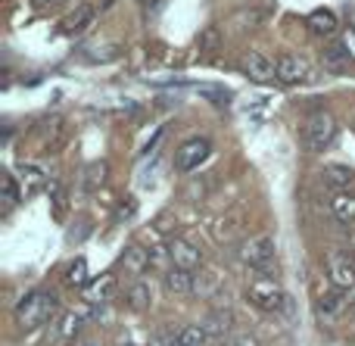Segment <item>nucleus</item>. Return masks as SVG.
<instances>
[{
	"label": "nucleus",
	"instance_id": "nucleus-1",
	"mask_svg": "<svg viewBox=\"0 0 355 346\" xmlns=\"http://www.w3.org/2000/svg\"><path fill=\"white\" fill-rule=\"evenodd\" d=\"M56 306H60V300H56L53 291H31L28 297H25L22 303L16 306V312H12V318H16V328L19 331L44 328L47 322H53Z\"/></svg>",
	"mask_w": 355,
	"mask_h": 346
},
{
	"label": "nucleus",
	"instance_id": "nucleus-2",
	"mask_svg": "<svg viewBox=\"0 0 355 346\" xmlns=\"http://www.w3.org/2000/svg\"><path fill=\"white\" fill-rule=\"evenodd\" d=\"M275 256H277V250L268 234L252 237V241H246L243 247L237 250V259L243 262L246 268H252L256 275H271V278H275V272H277Z\"/></svg>",
	"mask_w": 355,
	"mask_h": 346
},
{
	"label": "nucleus",
	"instance_id": "nucleus-3",
	"mask_svg": "<svg viewBox=\"0 0 355 346\" xmlns=\"http://www.w3.org/2000/svg\"><path fill=\"white\" fill-rule=\"evenodd\" d=\"M246 300L262 312H281L287 306V291L271 275H256L250 281V287H246Z\"/></svg>",
	"mask_w": 355,
	"mask_h": 346
},
{
	"label": "nucleus",
	"instance_id": "nucleus-4",
	"mask_svg": "<svg viewBox=\"0 0 355 346\" xmlns=\"http://www.w3.org/2000/svg\"><path fill=\"white\" fill-rule=\"evenodd\" d=\"M334 141H337V122H334V116L318 112V116L309 119V125H306V147L312 150V153L327 150Z\"/></svg>",
	"mask_w": 355,
	"mask_h": 346
},
{
	"label": "nucleus",
	"instance_id": "nucleus-5",
	"mask_svg": "<svg viewBox=\"0 0 355 346\" xmlns=\"http://www.w3.org/2000/svg\"><path fill=\"white\" fill-rule=\"evenodd\" d=\"M209 156H212V141H209V137H190V141H184L181 147H178L175 168L178 172H193V168H200Z\"/></svg>",
	"mask_w": 355,
	"mask_h": 346
},
{
	"label": "nucleus",
	"instance_id": "nucleus-6",
	"mask_svg": "<svg viewBox=\"0 0 355 346\" xmlns=\"http://www.w3.org/2000/svg\"><path fill=\"white\" fill-rule=\"evenodd\" d=\"M81 328H85V312H66V315L53 318L50 322V334H47V343L53 346H72L75 340L81 337Z\"/></svg>",
	"mask_w": 355,
	"mask_h": 346
},
{
	"label": "nucleus",
	"instance_id": "nucleus-7",
	"mask_svg": "<svg viewBox=\"0 0 355 346\" xmlns=\"http://www.w3.org/2000/svg\"><path fill=\"white\" fill-rule=\"evenodd\" d=\"M327 278H331V284L337 287V291H352L355 287V259L349 253H343V250H334V253H327Z\"/></svg>",
	"mask_w": 355,
	"mask_h": 346
},
{
	"label": "nucleus",
	"instance_id": "nucleus-8",
	"mask_svg": "<svg viewBox=\"0 0 355 346\" xmlns=\"http://www.w3.org/2000/svg\"><path fill=\"white\" fill-rule=\"evenodd\" d=\"M168 247V259H172L175 268H184V272H193V268L202 266V253L200 247H193L190 241H184V237H172V241L166 243Z\"/></svg>",
	"mask_w": 355,
	"mask_h": 346
},
{
	"label": "nucleus",
	"instance_id": "nucleus-9",
	"mask_svg": "<svg viewBox=\"0 0 355 346\" xmlns=\"http://www.w3.org/2000/svg\"><path fill=\"white\" fill-rule=\"evenodd\" d=\"M275 72H277V81H284V85H300V81L309 78V62L300 60V56H277L275 60Z\"/></svg>",
	"mask_w": 355,
	"mask_h": 346
},
{
	"label": "nucleus",
	"instance_id": "nucleus-10",
	"mask_svg": "<svg viewBox=\"0 0 355 346\" xmlns=\"http://www.w3.org/2000/svg\"><path fill=\"white\" fill-rule=\"evenodd\" d=\"M243 75H246L250 81H259V85H268V81H275V78H277L275 62H271L268 56L256 53V50L243 56Z\"/></svg>",
	"mask_w": 355,
	"mask_h": 346
},
{
	"label": "nucleus",
	"instance_id": "nucleus-11",
	"mask_svg": "<svg viewBox=\"0 0 355 346\" xmlns=\"http://www.w3.org/2000/svg\"><path fill=\"white\" fill-rule=\"evenodd\" d=\"M116 284H119V278L112 272L100 275L97 281H91V284L85 287V303L87 306H106L112 297V291H116Z\"/></svg>",
	"mask_w": 355,
	"mask_h": 346
},
{
	"label": "nucleus",
	"instance_id": "nucleus-12",
	"mask_svg": "<svg viewBox=\"0 0 355 346\" xmlns=\"http://www.w3.org/2000/svg\"><path fill=\"white\" fill-rule=\"evenodd\" d=\"M352 60H355V56L349 53V47L340 41V44H331V47L324 50V56H321V66H324V72H331V75H343L346 69H349Z\"/></svg>",
	"mask_w": 355,
	"mask_h": 346
},
{
	"label": "nucleus",
	"instance_id": "nucleus-13",
	"mask_svg": "<svg viewBox=\"0 0 355 346\" xmlns=\"http://www.w3.org/2000/svg\"><path fill=\"white\" fill-rule=\"evenodd\" d=\"M202 328H206L209 337H218V340H225V337L234 331V312L225 309V306H218V309H212V312L206 315Z\"/></svg>",
	"mask_w": 355,
	"mask_h": 346
},
{
	"label": "nucleus",
	"instance_id": "nucleus-14",
	"mask_svg": "<svg viewBox=\"0 0 355 346\" xmlns=\"http://www.w3.org/2000/svg\"><path fill=\"white\" fill-rule=\"evenodd\" d=\"M147 268H150V253H147V247H141V243H131V247L122 253V272L131 275V278H141Z\"/></svg>",
	"mask_w": 355,
	"mask_h": 346
},
{
	"label": "nucleus",
	"instance_id": "nucleus-15",
	"mask_svg": "<svg viewBox=\"0 0 355 346\" xmlns=\"http://www.w3.org/2000/svg\"><path fill=\"white\" fill-rule=\"evenodd\" d=\"M162 287H166V293H172V297H187V293H193V272H184V268L172 266L162 275Z\"/></svg>",
	"mask_w": 355,
	"mask_h": 346
},
{
	"label": "nucleus",
	"instance_id": "nucleus-16",
	"mask_svg": "<svg viewBox=\"0 0 355 346\" xmlns=\"http://www.w3.org/2000/svg\"><path fill=\"white\" fill-rule=\"evenodd\" d=\"M125 306H128L131 312H147L150 306H153V287H150L147 281L137 278L135 284L125 291Z\"/></svg>",
	"mask_w": 355,
	"mask_h": 346
},
{
	"label": "nucleus",
	"instance_id": "nucleus-17",
	"mask_svg": "<svg viewBox=\"0 0 355 346\" xmlns=\"http://www.w3.org/2000/svg\"><path fill=\"white\" fill-rule=\"evenodd\" d=\"M306 25H309V31L312 35H318V37H331L334 31H337V12L334 10H312L306 16Z\"/></svg>",
	"mask_w": 355,
	"mask_h": 346
},
{
	"label": "nucleus",
	"instance_id": "nucleus-18",
	"mask_svg": "<svg viewBox=\"0 0 355 346\" xmlns=\"http://www.w3.org/2000/svg\"><path fill=\"white\" fill-rule=\"evenodd\" d=\"M343 306H346V297H343V291H324L318 297V315L324 318V322H334V318L343 312Z\"/></svg>",
	"mask_w": 355,
	"mask_h": 346
},
{
	"label": "nucleus",
	"instance_id": "nucleus-19",
	"mask_svg": "<svg viewBox=\"0 0 355 346\" xmlns=\"http://www.w3.org/2000/svg\"><path fill=\"white\" fill-rule=\"evenodd\" d=\"M331 212L337 216V222H343V225L355 222V193L352 191H337L331 197Z\"/></svg>",
	"mask_w": 355,
	"mask_h": 346
},
{
	"label": "nucleus",
	"instance_id": "nucleus-20",
	"mask_svg": "<svg viewBox=\"0 0 355 346\" xmlns=\"http://www.w3.org/2000/svg\"><path fill=\"white\" fill-rule=\"evenodd\" d=\"M22 200H25V193H22V187H19L16 175L3 172V206H0V212H3V216H10V212L16 209Z\"/></svg>",
	"mask_w": 355,
	"mask_h": 346
},
{
	"label": "nucleus",
	"instance_id": "nucleus-21",
	"mask_svg": "<svg viewBox=\"0 0 355 346\" xmlns=\"http://www.w3.org/2000/svg\"><path fill=\"white\" fill-rule=\"evenodd\" d=\"M193 293H200L202 300L218 297V293H221V275H218V272H212V268L200 272V275L193 278Z\"/></svg>",
	"mask_w": 355,
	"mask_h": 346
},
{
	"label": "nucleus",
	"instance_id": "nucleus-22",
	"mask_svg": "<svg viewBox=\"0 0 355 346\" xmlns=\"http://www.w3.org/2000/svg\"><path fill=\"white\" fill-rule=\"evenodd\" d=\"M352 178H355L352 166H343V162H331V166H324V181L331 187H337V191H346V187L352 184Z\"/></svg>",
	"mask_w": 355,
	"mask_h": 346
},
{
	"label": "nucleus",
	"instance_id": "nucleus-23",
	"mask_svg": "<svg viewBox=\"0 0 355 346\" xmlns=\"http://www.w3.org/2000/svg\"><path fill=\"white\" fill-rule=\"evenodd\" d=\"M94 16H97V10H94V6H78V10L66 19L62 31H66V35H78V31H85L87 25L94 22Z\"/></svg>",
	"mask_w": 355,
	"mask_h": 346
},
{
	"label": "nucleus",
	"instance_id": "nucleus-24",
	"mask_svg": "<svg viewBox=\"0 0 355 346\" xmlns=\"http://www.w3.org/2000/svg\"><path fill=\"white\" fill-rule=\"evenodd\" d=\"M178 346H209V334L202 325H181L178 328Z\"/></svg>",
	"mask_w": 355,
	"mask_h": 346
},
{
	"label": "nucleus",
	"instance_id": "nucleus-25",
	"mask_svg": "<svg viewBox=\"0 0 355 346\" xmlns=\"http://www.w3.org/2000/svg\"><path fill=\"white\" fill-rule=\"evenodd\" d=\"M66 284L69 287H87V259L85 256H75L66 266Z\"/></svg>",
	"mask_w": 355,
	"mask_h": 346
},
{
	"label": "nucleus",
	"instance_id": "nucleus-26",
	"mask_svg": "<svg viewBox=\"0 0 355 346\" xmlns=\"http://www.w3.org/2000/svg\"><path fill=\"white\" fill-rule=\"evenodd\" d=\"M47 193H50V203H53L56 218H62V216H66V206H69V200H66V187H62L60 181H50V184H47Z\"/></svg>",
	"mask_w": 355,
	"mask_h": 346
},
{
	"label": "nucleus",
	"instance_id": "nucleus-27",
	"mask_svg": "<svg viewBox=\"0 0 355 346\" xmlns=\"http://www.w3.org/2000/svg\"><path fill=\"white\" fill-rule=\"evenodd\" d=\"M41 168H35V166H22V193L28 197L31 191H37L41 187Z\"/></svg>",
	"mask_w": 355,
	"mask_h": 346
},
{
	"label": "nucleus",
	"instance_id": "nucleus-28",
	"mask_svg": "<svg viewBox=\"0 0 355 346\" xmlns=\"http://www.w3.org/2000/svg\"><path fill=\"white\" fill-rule=\"evenodd\" d=\"M87 234H91V222H87V218H78V222H75L72 228L66 231V241L69 243H81Z\"/></svg>",
	"mask_w": 355,
	"mask_h": 346
},
{
	"label": "nucleus",
	"instance_id": "nucleus-29",
	"mask_svg": "<svg viewBox=\"0 0 355 346\" xmlns=\"http://www.w3.org/2000/svg\"><path fill=\"white\" fill-rule=\"evenodd\" d=\"M200 94H212V103H231L234 94L227 91V87H215V85H200Z\"/></svg>",
	"mask_w": 355,
	"mask_h": 346
},
{
	"label": "nucleus",
	"instance_id": "nucleus-30",
	"mask_svg": "<svg viewBox=\"0 0 355 346\" xmlns=\"http://www.w3.org/2000/svg\"><path fill=\"white\" fill-rule=\"evenodd\" d=\"M147 346H178V331H156Z\"/></svg>",
	"mask_w": 355,
	"mask_h": 346
},
{
	"label": "nucleus",
	"instance_id": "nucleus-31",
	"mask_svg": "<svg viewBox=\"0 0 355 346\" xmlns=\"http://www.w3.org/2000/svg\"><path fill=\"white\" fill-rule=\"evenodd\" d=\"M87 184L91 187H97V184H103V178H106V162H94L91 168H87Z\"/></svg>",
	"mask_w": 355,
	"mask_h": 346
},
{
	"label": "nucleus",
	"instance_id": "nucleus-32",
	"mask_svg": "<svg viewBox=\"0 0 355 346\" xmlns=\"http://www.w3.org/2000/svg\"><path fill=\"white\" fill-rule=\"evenodd\" d=\"M215 44H218V31H215V28L202 31V37H200V50H202V56H206V53H212V50H215Z\"/></svg>",
	"mask_w": 355,
	"mask_h": 346
},
{
	"label": "nucleus",
	"instance_id": "nucleus-33",
	"mask_svg": "<svg viewBox=\"0 0 355 346\" xmlns=\"http://www.w3.org/2000/svg\"><path fill=\"white\" fill-rule=\"evenodd\" d=\"M221 346H259V343H256V337H250V334H237V337H231V340H225Z\"/></svg>",
	"mask_w": 355,
	"mask_h": 346
},
{
	"label": "nucleus",
	"instance_id": "nucleus-34",
	"mask_svg": "<svg viewBox=\"0 0 355 346\" xmlns=\"http://www.w3.org/2000/svg\"><path fill=\"white\" fill-rule=\"evenodd\" d=\"M72 346H100V337H91V334H81L78 340H75Z\"/></svg>",
	"mask_w": 355,
	"mask_h": 346
},
{
	"label": "nucleus",
	"instance_id": "nucleus-35",
	"mask_svg": "<svg viewBox=\"0 0 355 346\" xmlns=\"http://www.w3.org/2000/svg\"><path fill=\"white\" fill-rule=\"evenodd\" d=\"M343 44L349 47V53L355 56V25H349V35H346V41H343Z\"/></svg>",
	"mask_w": 355,
	"mask_h": 346
},
{
	"label": "nucleus",
	"instance_id": "nucleus-36",
	"mask_svg": "<svg viewBox=\"0 0 355 346\" xmlns=\"http://www.w3.org/2000/svg\"><path fill=\"white\" fill-rule=\"evenodd\" d=\"M112 346H141V343H137L135 337H119V340L112 343Z\"/></svg>",
	"mask_w": 355,
	"mask_h": 346
},
{
	"label": "nucleus",
	"instance_id": "nucleus-37",
	"mask_svg": "<svg viewBox=\"0 0 355 346\" xmlns=\"http://www.w3.org/2000/svg\"><path fill=\"white\" fill-rule=\"evenodd\" d=\"M31 3H37V6H56L60 0H31Z\"/></svg>",
	"mask_w": 355,
	"mask_h": 346
},
{
	"label": "nucleus",
	"instance_id": "nucleus-38",
	"mask_svg": "<svg viewBox=\"0 0 355 346\" xmlns=\"http://www.w3.org/2000/svg\"><path fill=\"white\" fill-rule=\"evenodd\" d=\"M141 3H159V0H141Z\"/></svg>",
	"mask_w": 355,
	"mask_h": 346
}]
</instances>
